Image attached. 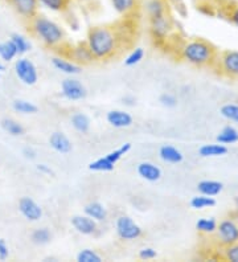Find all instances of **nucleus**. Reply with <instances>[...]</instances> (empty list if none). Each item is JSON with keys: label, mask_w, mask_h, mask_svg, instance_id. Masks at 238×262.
Masks as SVG:
<instances>
[{"label": "nucleus", "mask_w": 238, "mask_h": 262, "mask_svg": "<svg viewBox=\"0 0 238 262\" xmlns=\"http://www.w3.org/2000/svg\"><path fill=\"white\" fill-rule=\"evenodd\" d=\"M121 33L114 26H95L88 31L85 44L95 61H107L121 48Z\"/></svg>", "instance_id": "1"}, {"label": "nucleus", "mask_w": 238, "mask_h": 262, "mask_svg": "<svg viewBox=\"0 0 238 262\" xmlns=\"http://www.w3.org/2000/svg\"><path fill=\"white\" fill-rule=\"evenodd\" d=\"M29 32L49 49L62 48L65 45V31L57 21L37 13L28 21Z\"/></svg>", "instance_id": "2"}, {"label": "nucleus", "mask_w": 238, "mask_h": 262, "mask_svg": "<svg viewBox=\"0 0 238 262\" xmlns=\"http://www.w3.org/2000/svg\"><path fill=\"white\" fill-rule=\"evenodd\" d=\"M219 51L212 42L204 38H192L188 40L180 48V57L192 67L213 68L216 64Z\"/></svg>", "instance_id": "3"}, {"label": "nucleus", "mask_w": 238, "mask_h": 262, "mask_svg": "<svg viewBox=\"0 0 238 262\" xmlns=\"http://www.w3.org/2000/svg\"><path fill=\"white\" fill-rule=\"evenodd\" d=\"M149 23V36L155 42H165L171 37L174 32V23L169 13H165L163 16L148 19Z\"/></svg>", "instance_id": "4"}, {"label": "nucleus", "mask_w": 238, "mask_h": 262, "mask_svg": "<svg viewBox=\"0 0 238 262\" xmlns=\"http://www.w3.org/2000/svg\"><path fill=\"white\" fill-rule=\"evenodd\" d=\"M220 74L238 80V51H224L217 56L214 67Z\"/></svg>", "instance_id": "5"}, {"label": "nucleus", "mask_w": 238, "mask_h": 262, "mask_svg": "<svg viewBox=\"0 0 238 262\" xmlns=\"http://www.w3.org/2000/svg\"><path fill=\"white\" fill-rule=\"evenodd\" d=\"M15 74L17 80L27 86H33L38 81V71L37 67L33 64V61L27 57H20L15 61L13 65Z\"/></svg>", "instance_id": "6"}, {"label": "nucleus", "mask_w": 238, "mask_h": 262, "mask_svg": "<svg viewBox=\"0 0 238 262\" xmlns=\"http://www.w3.org/2000/svg\"><path fill=\"white\" fill-rule=\"evenodd\" d=\"M115 232L118 237L123 241H133L139 238L143 234V229L130 216H119L115 221Z\"/></svg>", "instance_id": "7"}, {"label": "nucleus", "mask_w": 238, "mask_h": 262, "mask_svg": "<svg viewBox=\"0 0 238 262\" xmlns=\"http://www.w3.org/2000/svg\"><path fill=\"white\" fill-rule=\"evenodd\" d=\"M217 241L222 246L232 245L238 241V224L233 219H224L217 224Z\"/></svg>", "instance_id": "8"}, {"label": "nucleus", "mask_w": 238, "mask_h": 262, "mask_svg": "<svg viewBox=\"0 0 238 262\" xmlns=\"http://www.w3.org/2000/svg\"><path fill=\"white\" fill-rule=\"evenodd\" d=\"M63 57L69 58V60H72L73 62H76L77 65H79V67H82V65H89L92 64L93 61H95L85 42H78V44L69 45L68 49L63 51Z\"/></svg>", "instance_id": "9"}, {"label": "nucleus", "mask_w": 238, "mask_h": 262, "mask_svg": "<svg viewBox=\"0 0 238 262\" xmlns=\"http://www.w3.org/2000/svg\"><path fill=\"white\" fill-rule=\"evenodd\" d=\"M61 94L68 101H81L85 98L88 92L82 82H79L73 77H68L61 82Z\"/></svg>", "instance_id": "10"}, {"label": "nucleus", "mask_w": 238, "mask_h": 262, "mask_svg": "<svg viewBox=\"0 0 238 262\" xmlns=\"http://www.w3.org/2000/svg\"><path fill=\"white\" fill-rule=\"evenodd\" d=\"M19 212L21 213L23 217L31 221V223L40 221L42 217L41 205L35 202L32 198H28V196H24V198L20 199Z\"/></svg>", "instance_id": "11"}, {"label": "nucleus", "mask_w": 238, "mask_h": 262, "mask_svg": "<svg viewBox=\"0 0 238 262\" xmlns=\"http://www.w3.org/2000/svg\"><path fill=\"white\" fill-rule=\"evenodd\" d=\"M7 3L12 7V10L19 15L21 19L29 20L38 13L37 0H7Z\"/></svg>", "instance_id": "12"}, {"label": "nucleus", "mask_w": 238, "mask_h": 262, "mask_svg": "<svg viewBox=\"0 0 238 262\" xmlns=\"http://www.w3.org/2000/svg\"><path fill=\"white\" fill-rule=\"evenodd\" d=\"M70 224L76 229V232L82 236H93L98 230V223L89 216H86L85 213L73 216L70 219Z\"/></svg>", "instance_id": "13"}, {"label": "nucleus", "mask_w": 238, "mask_h": 262, "mask_svg": "<svg viewBox=\"0 0 238 262\" xmlns=\"http://www.w3.org/2000/svg\"><path fill=\"white\" fill-rule=\"evenodd\" d=\"M113 10L124 19L133 17L140 7V0H110Z\"/></svg>", "instance_id": "14"}, {"label": "nucleus", "mask_w": 238, "mask_h": 262, "mask_svg": "<svg viewBox=\"0 0 238 262\" xmlns=\"http://www.w3.org/2000/svg\"><path fill=\"white\" fill-rule=\"evenodd\" d=\"M106 119L110 123L113 127L115 128H127L130 127L134 123V119L131 117V114H128L124 110L114 109L110 110V112L106 114Z\"/></svg>", "instance_id": "15"}, {"label": "nucleus", "mask_w": 238, "mask_h": 262, "mask_svg": "<svg viewBox=\"0 0 238 262\" xmlns=\"http://www.w3.org/2000/svg\"><path fill=\"white\" fill-rule=\"evenodd\" d=\"M138 175L146 182L155 183L162 179V169L153 162H142L137 167Z\"/></svg>", "instance_id": "16"}, {"label": "nucleus", "mask_w": 238, "mask_h": 262, "mask_svg": "<svg viewBox=\"0 0 238 262\" xmlns=\"http://www.w3.org/2000/svg\"><path fill=\"white\" fill-rule=\"evenodd\" d=\"M52 65H53L56 71L67 74L69 77L77 76V74L81 73V67L73 62V61H70L69 58L63 57V56H56V57L52 58Z\"/></svg>", "instance_id": "17"}, {"label": "nucleus", "mask_w": 238, "mask_h": 262, "mask_svg": "<svg viewBox=\"0 0 238 262\" xmlns=\"http://www.w3.org/2000/svg\"><path fill=\"white\" fill-rule=\"evenodd\" d=\"M49 144H51V147L56 152L62 154V155L69 154L72 151V148H73V144H72L69 138L63 134V133H60V131H56V133L51 134V137H49Z\"/></svg>", "instance_id": "18"}, {"label": "nucleus", "mask_w": 238, "mask_h": 262, "mask_svg": "<svg viewBox=\"0 0 238 262\" xmlns=\"http://www.w3.org/2000/svg\"><path fill=\"white\" fill-rule=\"evenodd\" d=\"M83 213L86 216L92 217L97 223H103L107 220V208L99 202H92L89 204H86L83 208Z\"/></svg>", "instance_id": "19"}, {"label": "nucleus", "mask_w": 238, "mask_h": 262, "mask_svg": "<svg viewBox=\"0 0 238 262\" xmlns=\"http://www.w3.org/2000/svg\"><path fill=\"white\" fill-rule=\"evenodd\" d=\"M159 157L163 162L169 164H179L184 160V155L179 148H176L175 146H169V144H165L162 146L160 150H159Z\"/></svg>", "instance_id": "20"}, {"label": "nucleus", "mask_w": 238, "mask_h": 262, "mask_svg": "<svg viewBox=\"0 0 238 262\" xmlns=\"http://www.w3.org/2000/svg\"><path fill=\"white\" fill-rule=\"evenodd\" d=\"M224 189V184L221 182H217V180H203L197 184V191L201 195L205 196H214L220 195Z\"/></svg>", "instance_id": "21"}, {"label": "nucleus", "mask_w": 238, "mask_h": 262, "mask_svg": "<svg viewBox=\"0 0 238 262\" xmlns=\"http://www.w3.org/2000/svg\"><path fill=\"white\" fill-rule=\"evenodd\" d=\"M146 11L148 19H155L168 13V4L165 0H148L146 4Z\"/></svg>", "instance_id": "22"}, {"label": "nucleus", "mask_w": 238, "mask_h": 262, "mask_svg": "<svg viewBox=\"0 0 238 262\" xmlns=\"http://www.w3.org/2000/svg\"><path fill=\"white\" fill-rule=\"evenodd\" d=\"M228 154L225 144H204L199 148V155L203 158H219Z\"/></svg>", "instance_id": "23"}, {"label": "nucleus", "mask_w": 238, "mask_h": 262, "mask_svg": "<svg viewBox=\"0 0 238 262\" xmlns=\"http://www.w3.org/2000/svg\"><path fill=\"white\" fill-rule=\"evenodd\" d=\"M72 126L76 131L81 133V134H86L90 130V118L85 113H74L70 118Z\"/></svg>", "instance_id": "24"}, {"label": "nucleus", "mask_w": 238, "mask_h": 262, "mask_svg": "<svg viewBox=\"0 0 238 262\" xmlns=\"http://www.w3.org/2000/svg\"><path fill=\"white\" fill-rule=\"evenodd\" d=\"M38 7H42L51 12H65L69 8L70 0H37Z\"/></svg>", "instance_id": "25"}, {"label": "nucleus", "mask_w": 238, "mask_h": 262, "mask_svg": "<svg viewBox=\"0 0 238 262\" xmlns=\"http://www.w3.org/2000/svg\"><path fill=\"white\" fill-rule=\"evenodd\" d=\"M10 40L13 42V45H15V48L16 51H17V55L19 56L27 55V53L31 51V41L28 40V37H26V36L21 35V33H13L10 37Z\"/></svg>", "instance_id": "26"}, {"label": "nucleus", "mask_w": 238, "mask_h": 262, "mask_svg": "<svg viewBox=\"0 0 238 262\" xmlns=\"http://www.w3.org/2000/svg\"><path fill=\"white\" fill-rule=\"evenodd\" d=\"M52 238H53V234H52L51 229L45 227L37 228V229L33 230L31 234L32 243L40 246L49 244L52 241Z\"/></svg>", "instance_id": "27"}, {"label": "nucleus", "mask_w": 238, "mask_h": 262, "mask_svg": "<svg viewBox=\"0 0 238 262\" xmlns=\"http://www.w3.org/2000/svg\"><path fill=\"white\" fill-rule=\"evenodd\" d=\"M12 109L16 113L23 115L36 114L38 112V107L33 102H29L27 99H15L12 102Z\"/></svg>", "instance_id": "28"}, {"label": "nucleus", "mask_w": 238, "mask_h": 262, "mask_svg": "<svg viewBox=\"0 0 238 262\" xmlns=\"http://www.w3.org/2000/svg\"><path fill=\"white\" fill-rule=\"evenodd\" d=\"M2 127L6 133H8L12 137H21V135L26 134V128L23 127L21 123H19V122L12 118H4L2 121Z\"/></svg>", "instance_id": "29"}, {"label": "nucleus", "mask_w": 238, "mask_h": 262, "mask_svg": "<svg viewBox=\"0 0 238 262\" xmlns=\"http://www.w3.org/2000/svg\"><path fill=\"white\" fill-rule=\"evenodd\" d=\"M217 142L221 144H233L238 142V130L233 126H226L217 135Z\"/></svg>", "instance_id": "30"}, {"label": "nucleus", "mask_w": 238, "mask_h": 262, "mask_svg": "<svg viewBox=\"0 0 238 262\" xmlns=\"http://www.w3.org/2000/svg\"><path fill=\"white\" fill-rule=\"evenodd\" d=\"M190 208H193L196 211H201V209H205V208H210L216 205V200L212 198V196H205V195H197L194 198L190 199L189 202Z\"/></svg>", "instance_id": "31"}, {"label": "nucleus", "mask_w": 238, "mask_h": 262, "mask_svg": "<svg viewBox=\"0 0 238 262\" xmlns=\"http://www.w3.org/2000/svg\"><path fill=\"white\" fill-rule=\"evenodd\" d=\"M17 51H16L15 45L11 40L0 42V58L6 62H11L17 57Z\"/></svg>", "instance_id": "32"}, {"label": "nucleus", "mask_w": 238, "mask_h": 262, "mask_svg": "<svg viewBox=\"0 0 238 262\" xmlns=\"http://www.w3.org/2000/svg\"><path fill=\"white\" fill-rule=\"evenodd\" d=\"M196 229L203 234H213L217 229V221L214 219H199L196 223Z\"/></svg>", "instance_id": "33"}, {"label": "nucleus", "mask_w": 238, "mask_h": 262, "mask_svg": "<svg viewBox=\"0 0 238 262\" xmlns=\"http://www.w3.org/2000/svg\"><path fill=\"white\" fill-rule=\"evenodd\" d=\"M114 168L115 164L106 159V157L99 158V159L94 160V162L89 164V169L90 171H94V172H110Z\"/></svg>", "instance_id": "34"}, {"label": "nucleus", "mask_w": 238, "mask_h": 262, "mask_svg": "<svg viewBox=\"0 0 238 262\" xmlns=\"http://www.w3.org/2000/svg\"><path fill=\"white\" fill-rule=\"evenodd\" d=\"M130 150H131V143H124V144H122L121 147L115 148V150H113V151H110L109 154H106L105 157H106V159L110 160L111 163L117 164L118 162H119V160H121L122 158H123L124 155H126V154Z\"/></svg>", "instance_id": "35"}, {"label": "nucleus", "mask_w": 238, "mask_h": 262, "mask_svg": "<svg viewBox=\"0 0 238 262\" xmlns=\"http://www.w3.org/2000/svg\"><path fill=\"white\" fill-rule=\"evenodd\" d=\"M77 262H102L103 258L94 249H82L77 254Z\"/></svg>", "instance_id": "36"}, {"label": "nucleus", "mask_w": 238, "mask_h": 262, "mask_svg": "<svg viewBox=\"0 0 238 262\" xmlns=\"http://www.w3.org/2000/svg\"><path fill=\"white\" fill-rule=\"evenodd\" d=\"M220 112H221V115L225 119L238 123V105H235V103H225Z\"/></svg>", "instance_id": "37"}, {"label": "nucleus", "mask_w": 238, "mask_h": 262, "mask_svg": "<svg viewBox=\"0 0 238 262\" xmlns=\"http://www.w3.org/2000/svg\"><path fill=\"white\" fill-rule=\"evenodd\" d=\"M221 257L225 261L229 262H238V241L232 244V245L222 246Z\"/></svg>", "instance_id": "38"}, {"label": "nucleus", "mask_w": 238, "mask_h": 262, "mask_svg": "<svg viewBox=\"0 0 238 262\" xmlns=\"http://www.w3.org/2000/svg\"><path fill=\"white\" fill-rule=\"evenodd\" d=\"M144 57V51L142 48H135L130 52V55L127 56L124 60V65L126 67H135L143 60Z\"/></svg>", "instance_id": "39"}, {"label": "nucleus", "mask_w": 238, "mask_h": 262, "mask_svg": "<svg viewBox=\"0 0 238 262\" xmlns=\"http://www.w3.org/2000/svg\"><path fill=\"white\" fill-rule=\"evenodd\" d=\"M159 102L162 103V106L167 107V109H172L178 105V98L171 93H164L159 97Z\"/></svg>", "instance_id": "40"}, {"label": "nucleus", "mask_w": 238, "mask_h": 262, "mask_svg": "<svg viewBox=\"0 0 238 262\" xmlns=\"http://www.w3.org/2000/svg\"><path fill=\"white\" fill-rule=\"evenodd\" d=\"M139 258L142 261H151V259H155L158 257V253L154 248H149V246H146V248H142L139 250Z\"/></svg>", "instance_id": "41"}, {"label": "nucleus", "mask_w": 238, "mask_h": 262, "mask_svg": "<svg viewBox=\"0 0 238 262\" xmlns=\"http://www.w3.org/2000/svg\"><path fill=\"white\" fill-rule=\"evenodd\" d=\"M226 16L235 27H238V4H232L226 10Z\"/></svg>", "instance_id": "42"}, {"label": "nucleus", "mask_w": 238, "mask_h": 262, "mask_svg": "<svg viewBox=\"0 0 238 262\" xmlns=\"http://www.w3.org/2000/svg\"><path fill=\"white\" fill-rule=\"evenodd\" d=\"M10 257V248L4 238H0V261H6Z\"/></svg>", "instance_id": "43"}, {"label": "nucleus", "mask_w": 238, "mask_h": 262, "mask_svg": "<svg viewBox=\"0 0 238 262\" xmlns=\"http://www.w3.org/2000/svg\"><path fill=\"white\" fill-rule=\"evenodd\" d=\"M36 169H37V172H40L41 175H45V176H53L54 172L53 169L51 168V166H48V164H44V163H40L36 166Z\"/></svg>", "instance_id": "44"}, {"label": "nucleus", "mask_w": 238, "mask_h": 262, "mask_svg": "<svg viewBox=\"0 0 238 262\" xmlns=\"http://www.w3.org/2000/svg\"><path fill=\"white\" fill-rule=\"evenodd\" d=\"M23 155H24V158H26V159L33 160V159H36V155H37V152H36V151L33 150L32 147H26L24 150H23Z\"/></svg>", "instance_id": "45"}, {"label": "nucleus", "mask_w": 238, "mask_h": 262, "mask_svg": "<svg viewBox=\"0 0 238 262\" xmlns=\"http://www.w3.org/2000/svg\"><path fill=\"white\" fill-rule=\"evenodd\" d=\"M122 102H123L126 106L133 107V106L137 105V98H135L134 96H124L123 98H122Z\"/></svg>", "instance_id": "46"}, {"label": "nucleus", "mask_w": 238, "mask_h": 262, "mask_svg": "<svg viewBox=\"0 0 238 262\" xmlns=\"http://www.w3.org/2000/svg\"><path fill=\"white\" fill-rule=\"evenodd\" d=\"M4 71H6V67L0 62V77H2V74L4 73Z\"/></svg>", "instance_id": "47"}, {"label": "nucleus", "mask_w": 238, "mask_h": 262, "mask_svg": "<svg viewBox=\"0 0 238 262\" xmlns=\"http://www.w3.org/2000/svg\"><path fill=\"white\" fill-rule=\"evenodd\" d=\"M234 205H235V211H237L238 213V196H235L234 198Z\"/></svg>", "instance_id": "48"}]
</instances>
